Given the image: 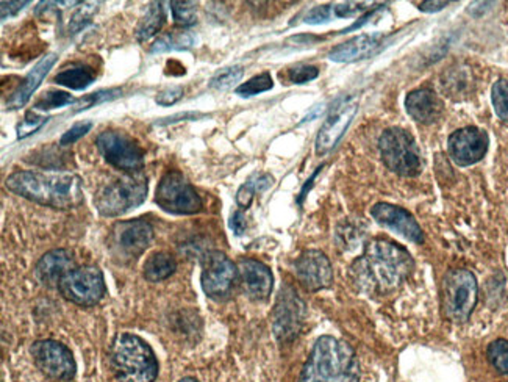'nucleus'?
<instances>
[{"mask_svg": "<svg viewBox=\"0 0 508 382\" xmlns=\"http://www.w3.org/2000/svg\"><path fill=\"white\" fill-rule=\"evenodd\" d=\"M307 307L291 285H283L272 309V331L277 340L292 342L302 331Z\"/></svg>", "mask_w": 508, "mask_h": 382, "instance_id": "obj_11", "label": "nucleus"}, {"mask_svg": "<svg viewBox=\"0 0 508 382\" xmlns=\"http://www.w3.org/2000/svg\"><path fill=\"white\" fill-rule=\"evenodd\" d=\"M379 149L385 166L396 175L415 177L421 173V153L415 138L404 129H386L380 137Z\"/></svg>", "mask_w": 508, "mask_h": 382, "instance_id": "obj_7", "label": "nucleus"}, {"mask_svg": "<svg viewBox=\"0 0 508 382\" xmlns=\"http://www.w3.org/2000/svg\"><path fill=\"white\" fill-rule=\"evenodd\" d=\"M91 129V121H80V122H76L74 126L70 127V129H68V131L63 133V137L60 138L61 146L74 144V143L79 142L80 138L85 137Z\"/></svg>", "mask_w": 508, "mask_h": 382, "instance_id": "obj_40", "label": "nucleus"}, {"mask_svg": "<svg viewBox=\"0 0 508 382\" xmlns=\"http://www.w3.org/2000/svg\"><path fill=\"white\" fill-rule=\"evenodd\" d=\"M272 87H274V82H272V77H270V72H263V74L252 77L250 80L244 82L243 85H239L237 88V94L241 96V98H252V96H257V94L270 91V90H272Z\"/></svg>", "mask_w": 508, "mask_h": 382, "instance_id": "obj_31", "label": "nucleus"}, {"mask_svg": "<svg viewBox=\"0 0 508 382\" xmlns=\"http://www.w3.org/2000/svg\"><path fill=\"white\" fill-rule=\"evenodd\" d=\"M5 186L17 196L58 210L83 202L81 179L68 171H16L6 177Z\"/></svg>", "mask_w": 508, "mask_h": 382, "instance_id": "obj_2", "label": "nucleus"}, {"mask_svg": "<svg viewBox=\"0 0 508 382\" xmlns=\"http://www.w3.org/2000/svg\"><path fill=\"white\" fill-rule=\"evenodd\" d=\"M238 274L244 293L250 300L266 301L274 287V276L265 263L255 259H241L238 262Z\"/></svg>", "mask_w": 508, "mask_h": 382, "instance_id": "obj_19", "label": "nucleus"}, {"mask_svg": "<svg viewBox=\"0 0 508 382\" xmlns=\"http://www.w3.org/2000/svg\"><path fill=\"white\" fill-rule=\"evenodd\" d=\"M120 94V90H102V91H98V93L88 94L85 98H81L80 101H77L76 113L77 111H81V110L91 109L94 105L102 104V102L118 98Z\"/></svg>", "mask_w": 508, "mask_h": 382, "instance_id": "obj_38", "label": "nucleus"}, {"mask_svg": "<svg viewBox=\"0 0 508 382\" xmlns=\"http://www.w3.org/2000/svg\"><path fill=\"white\" fill-rule=\"evenodd\" d=\"M477 296V279L470 270L459 268L446 273L441 285V306L450 322H468L476 307Z\"/></svg>", "mask_w": 508, "mask_h": 382, "instance_id": "obj_6", "label": "nucleus"}, {"mask_svg": "<svg viewBox=\"0 0 508 382\" xmlns=\"http://www.w3.org/2000/svg\"><path fill=\"white\" fill-rule=\"evenodd\" d=\"M72 268H76L72 254L66 249H54L39 259L35 274L39 282L46 287H58L61 279L65 278V274Z\"/></svg>", "mask_w": 508, "mask_h": 382, "instance_id": "obj_22", "label": "nucleus"}, {"mask_svg": "<svg viewBox=\"0 0 508 382\" xmlns=\"http://www.w3.org/2000/svg\"><path fill=\"white\" fill-rule=\"evenodd\" d=\"M294 273L303 289L319 292L333 282V268L329 257L318 249L303 251L294 262Z\"/></svg>", "mask_w": 508, "mask_h": 382, "instance_id": "obj_17", "label": "nucleus"}, {"mask_svg": "<svg viewBox=\"0 0 508 382\" xmlns=\"http://www.w3.org/2000/svg\"><path fill=\"white\" fill-rule=\"evenodd\" d=\"M238 278V267L224 252H206L202 259L200 284L206 296L221 300L232 292Z\"/></svg>", "mask_w": 508, "mask_h": 382, "instance_id": "obj_13", "label": "nucleus"}, {"mask_svg": "<svg viewBox=\"0 0 508 382\" xmlns=\"http://www.w3.org/2000/svg\"><path fill=\"white\" fill-rule=\"evenodd\" d=\"M274 184V177L268 175V173H257V175H252L248 179L246 184L239 186L238 193H237V204L241 210L249 207L252 201H254V196L257 193H261V191H266L270 186Z\"/></svg>", "mask_w": 508, "mask_h": 382, "instance_id": "obj_29", "label": "nucleus"}, {"mask_svg": "<svg viewBox=\"0 0 508 382\" xmlns=\"http://www.w3.org/2000/svg\"><path fill=\"white\" fill-rule=\"evenodd\" d=\"M244 69L241 66H228L217 71L210 80L211 90L215 91H228L243 79Z\"/></svg>", "mask_w": 508, "mask_h": 382, "instance_id": "obj_30", "label": "nucleus"}, {"mask_svg": "<svg viewBox=\"0 0 508 382\" xmlns=\"http://www.w3.org/2000/svg\"><path fill=\"white\" fill-rule=\"evenodd\" d=\"M55 63H57V55L49 54L43 57L37 65L33 66L32 71L24 77V80L19 83L16 91L11 94V98L6 102V107L10 110H17L27 104L33 93L38 90L39 85L46 79V76L49 74Z\"/></svg>", "mask_w": 508, "mask_h": 382, "instance_id": "obj_23", "label": "nucleus"}, {"mask_svg": "<svg viewBox=\"0 0 508 382\" xmlns=\"http://www.w3.org/2000/svg\"><path fill=\"white\" fill-rule=\"evenodd\" d=\"M54 82L61 87L81 91L96 82V72L87 65L66 66L54 77Z\"/></svg>", "mask_w": 508, "mask_h": 382, "instance_id": "obj_25", "label": "nucleus"}, {"mask_svg": "<svg viewBox=\"0 0 508 382\" xmlns=\"http://www.w3.org/2000/svg\"><path fill=\"white\" fill-rule=\"evenodd\" d=\"M182 98H184V88L171 87L163 90L162 93H158L155 102L162 107H171V105L177 104Z\"/></svg>", "mask_w": 508, "mask_h": 382, "instance_id": "obj_42", "label": "nucleus"}, {"mask_svg": "<svg viewBox=\"0 0 508 382\" xmlns=\"http://www.w3.org/2000/svg\"><path fill=\"white\" fill-rule=\"evenodd\" d=\"M196 44L195 33L190 30H173L164 33L160 38L152 44L151 54H164V52H175V50H188Z\"/></svg>", "mask_w": 508, "mask_h": 382, "instance_id": "obj_26", "label": "nucleus"}, {"mask_svg": "<svg viewBox=\"0 0 508 382\" xmlns=\"http://www.w3.org/2000/svg\"><path fill=\"white\" fill-rule=\"evenodd\" d=\"M488 361L499 373L508 375V340H494L488 345Z\"/></svg>", "mask_w": 508, "mask_h": 382, "instance_id": "obj_33", "label": "nucleus"}, {"mask_svg": "<svg viewBox=\"0 0 508 382\" xmlns=\"http://www.w3.org/2000/svg\"><path fill=\"white\" fill-rule=\"evenodd\" d=\"M365 10H366V4H357V2L336 4L333 5V17H352Z\"/></svg>", "mask_w": 508, "mask_h": 382, "instance_id": "obj_43", "label": "nucleus"}, {"mask_svg": "<svg viewBox=\"0 0 508 382\" xmlns=\"http://www.w3.org/2000/svg\"><path fill=\"white\" fill-rule=\"evenodd\" d=\"M332 17H333V5H319L314 6L313 10H310L303 21L307 22V24L318 26V24H324V22L330 21Z\"/></svg>", "mask_w": 508, "mask_h": 382, "instance_id": "obj_41", "label": "nucleus"}, {"mask_svg": "<svg viewBox=\"0 0 508 382\" xmlns=\"http://www.w3.org/2000/svg\"><path fill=\"white\" fill-rule=\"evenodd\" d=\"M488 144L490 138L487 132L479 127H463L449 137V155L459 166H471L485 157Z\"/></svg>", "mask_w": 508, "mask_h": 382, "instance_id": "obj_16", "label": "nucleus"}, {"mask_svg": "<svg viewBox=\"0 0 508 382\" xmlns=\"http://www.w3.org/2000/svg\"><path fill=\"white\" fill-rule=\"evenodd\" d=\"M371 215L377 223L382 224L388 229L395 230L402 235L408 241H413L417 245L424 243V232L421 226L418 224L415 217L406 208L397 207L388 202H379L371 208Z\"/></svg>", "mask_w": 508, "mask_h": 382, "instance_id": "obj_18", "label": "nucleus"}, {"mask_svg": "<svg viewBox=\"0 0 508 382\" xmlns=\"http://www.w3.org/2000/svg\"><path fill=\"white\" fill-rule=\"evenodd\" d=\"M153 240V228L146 219H130L114 224L111 245L114 251L127 259H136L146 251Z\"/></svg>", "mask_w": 508, "mask_h": 382, "instance_id": "obj_15", "label": "nucleus"}, {"mask_svg": "<svg viewBox=\"0 0 508 382\" xmlns=\"http://www.w3.org/2000/svg\"><path fill=\"white\" fill-rule=\"evenodd\" d=\"M30 5V2H2L0 8H2V19H10V17L16 16L19 11L24 10L26 6Z\"/></svg>", "mask_w": 508, "mask_h": 382, "instance_id": "obj_44", "label": "nucleus"}, {"mask_svg": "<svg viewBox=\"0 0 508 382\" xmlns=\"http://www.w3.org/2000/svg\"><path fill=\"white\" fill-rule=\"evenodd\" d=\"M164 24V8L162 2H152L147 6L146 15L141 17L136 27L135 37L140 43H146L147 39L155 37Z\"/></svg>", "mask_w": 508, "mask_h": 382, "instance_id": "obj_28", "label": "nucleus"}, {"mask_svg": "<svg viewBox=\"0 0 508 382\" xmlns=\"http://www.w3.org/2000/svg\"><path fill=\"white\" fill-rule=\"evenodd\" d=\"M449 5V2H424L419 6V10L426 11V13H435V11L443 10Z\"/></svg>", "mask_w": 508, "mask_h": 382, "instance_id": "obj_47", "label": "nucleus"}, {"mask_svg": "<svg viewBox=\"0 0 508 382\" xmlns=\"http://www.w3.org/2000/svg\"><path fill=\"white\" fill-rule=\"evenodd\" d=\"M48 121H49L48 116L37 115L35 111H27V115L24 116V120L17 124V138L24 140V138L37 133Z\"/></svg>", "mask_w": 508, "mask_h": 382, "instance_id": "obj_37", "label": "nucleus"}, {"mask_svg": "<svg viewBox=\"0 0 508 382\" xmlns=\"http://www.w3.org/2000/svg\"><path fill=\"white\" fill-rule=\"evenodd\" d=\"M76 99L66 91H48L37 101L35 109L37 110H54L61 109L65 105L76 104Z\"/></svg>", "mask_w": 508, "mask_h": 382, "instance_id": "obj_35", "label": "nucleus"}, {"mask_svg": "<svg viewBox=\"0 0 508 382\" xmlns=\"http://www.w3.org/2000/svg\"><path fill=\"white\" fill-rule=\"evenodd\" d=\"M230 228H232L233 232L237 235H241L244 230H246L248 223H246V217H244L243 210L233 213L232 219H230Z\"/></svg>", "mask_w": 508, "mask_h": 382, "instance_id": "obj_45", "label": "nucleus"}, {"mask_svg": "<svg viewBox=\"0 0 508 382\" xmlns=\"http://www.w3.org/2000/svg\"><path fill=\"white\" fill-rule=\"evenodd\" d=\"M321 113H323V105H316V107H314L313 109V111H310L309 115L303 118L302 122H307V121H312L313 120V118H316V116L321 115Z\"/></svg>", "mask_w": 508, "mask_h": 382, "instance_id": "obj_48", "label": "nucleus"}, {"mask_svg": "<svg viewBox=\"0 0 508 382\" xmlns=\"http://www.w3.org/2000/svg\"><path fill=\"white\" fill-rule=\"evenodd\" d=\"M407 113L413 120L429 126L435 124L443 116L444 104L439 94L429 88H419L408 93L406 98Z\"/></svg>", "mask_w": 508, "mask_h": 382, "instance_id": "obj_20", "label": "nucleus"}, {"mask_svg": "<svg viewBox=\"0 0 508 382\" xmlns=\"http://www.w3.org/2000/svg\"><path fill=\"white\" fill-rule=\"evenodd\" d=\"M177 270V263L168 252H153L144 263V278L149 282H162L171 278Z\"/></svg>", "mask_w": 508, "mask_h": 382, "instance_id": "obj_27", "label": "nucleus"}, {"mask_svg": "<svg viewBox=\"0 0 508 382\" xmlns=\"http://www.w3.org/2000/svg\"><path fill=\"white\" fill-rule=\"evenodd\" d=\"M360 362L351 345L332 335L316 340L298 382H360Z\"/></svg>", "mask_w": 508, "mask_h": 382, "instance_id": "obj_3", "label": "nucleus"}, {"mask_svg": "<svg viewBox=\"0 0 508 382\" xmlns=\"http://www.w3.org/2000/svg\"><path fill=\"white\" fill-rule=\"evenodd\" d=\"M61 295L77 306L92 307L107 293V285L101 268L94 265L72 268L58 284Z\"/></svg>", "mask_w": 508, "mask_h": 382, "instance_id": "obj_9", "label": "nucleus"}, {"mask_svg": "<svg viewBox=\"0 0 508 382\" xmlns=\"http://www.w3.org/2000/svg\"><path fill=\"white\" fill-rule=\"evenodd\" d=\"M357 99L352 98V96L340 99L332 107L327 120L324 121V124L319 129L318 137H316V143H314L318 155H325V154L330 153L332 149L335 148L343 135L346 133L349 126H351L352 121L357 115Z\"/></svg>", "mask_w": 508, "mask_h": 382, "instance_id": "obj_14", "label": "nucleus"}, {"mask_svg": "<svg viewBox=\"0 0 508 382\" xmlns=\"http://www.w3.org/2000/svg\"><path fill=\"white\" fill-rule=\"evenodd\" d=\"M441 87L449 98L463 99L472 91L474 77L465 66H455L444 72L441 77Z\"/></svg>", "mask_w": 508, "mask_h": 382, "instance_id": "obj_24", "label": "nucleus"}, {"mask_svg": "<svg viewBox=\"0 0 508 382\" xmlns=\"http://www.w3.org/2000/svg\"><path fill=\"white\" fill-rule=\"evenodd\" d=\"M492 101L496 115L503 121H508V80L499 79L492 85Z\"/></svg>", "mask_w": 508, "mask_h": 382, "instance_id": "obj_34", "label": "nucleus"}, {"mask_svg": "<svg viewBox=\"0 0 508 382\" xmlns=\"http://www.w3.org/2000/svg\"><path fill=\"white\" fill-rule=\"evenodd\" d=\"M382 46V35L363 33L349 39L346 43L338 44L329 52V58L336 63H354V61L369 58Z\"/></svg>", "mask_w": 508, "mask_h": 382, "instance_id": "obj_21", "label": "nucleus"}, {"mask_svg": "<svg viewBox=\"0 0 508 382\" xmlns=\"http://www.w3.org/2000/svg\"><path fill=\"white\" fill-rule=\"evenodd\" d=\"M110 364L120 382H153L160 370L151 345L132 333H121L114 337Z\"/></svg>", "mask_w": 508, "mask_h": 382, "instance_id": "obj_4", "label": "nucleus"}, {"mask_svg": "<svg viewBox=\"0 0 508 382\" xmlns=\"http://www.w3.org/2000/svg\"><path fill=\"white\" fill-rule=\"evenodd\" d=\"M99 4L96 2H87V4H81L80 8L72 15L69 22V33L74 35V33L80 32L81 28L87 27L88 24L91 22L92 16L96 15L98 11Z\"/></svg>", "mask_w": 508, "mask_h": 382, "instance_id": "obj_36", "label": "nucleus"}, {"mask_svg": "<svg viewBox=\"0 0 508 382\" xmlns=\"http://www.w3.org/2000/svg\"><path fill=\"white\" fill-rule=\"evenodd\" d=\"M415 260L404 246L388 239H374L349 268L352 284L366 295H389L406 282Z\"/></svg>", "mask_w": 508, "mask_h": 382, "instance_id": "obj_1", "label": "nucleus"}, {"mask_svg": "<svg viewBox=\"0 0 508 382\" xmlns=\"http://www.w3.org/2000/svg\"><path fill=\"white\" fill-rule=\"evenodd\" d=\"M173 11L174 22L182 28L190 27L196 22V13H197V4L196 2H186V0H174L169 4Z\"/></svg>", "mask_w": 508, "mask_h": 382, "instance_id": "obj_32", "label": "nucleus"}, {"mask_svg": "<svg viewBox=\"0 0 508 382\" xmlns=\"http://www.w3.org/2000/svg\"><path fill=\"white\" fill-rule=\"evenodd\" d=\"M35 366L44 377L54 381H70L76 377L77 364L69 348L57 340H38L30 348Z\"/></svg>", "mask_w": 508, "mask_h": 382, "instance_id": "obj_12", "label": "nucleus"}, {"mask_svg": "<svg viewBox=\"0 0 508 382\" xmlns=\"http://www.w3.org/2000/svg\"><path fill=\"white\" fill-rule=\"evenodd\" d=\"M180 382H199L196 377H184V379H180Z\"/></svg>", "mask_w": 508, "mask_h": 382, "instance_id": "obj_49", "label": "nucleus"}, {"mask_svg": "<svg viewBox=\"0 0 508 382\" xmlns=\"http://www.w3.org/2000/svg\"><path fill=\"white\" fill-rule=\"evenodd\" d=\"M199 113H195V111H186V113H179V115L171 116V118H166L164 121H158L157 124H173V122H177V121H193L200 118Z\"/></svg>", "mask_w": 508, "mask_h": 382, "instance_id": "obj_46", "label": "nucleus"}, {"mask_svg": "<svg viewBox=\"0 0 508 382\" xmlns=\"http://www.w3.org/2000/svg\"><path fill=\"white\" fill-rule=\"evenodd\" d=\"M158 207L173 215H195L202 210V199L180 171L163 175L155 193Z\"/></svg>", "mask_w": 508, "mask_h": 382, "instance_id": "obj_10", "label": "nucleus"}, {"mask_svg": "<svg viewBox=\"0 0 508 382\" xmlns=\"http://www.w3.org/2000/svg\"><path fill=\"white\" fill-rule=\"evenodd\" d=\"M319 76V69L316 66L301 65L294 66L288 71V80L296 85L312 82Z\"/></svg>", "mask_w": 508, "mask_h": 382, "instance_id": "obj_39", "label": "nucleus"}, {"mask_svg": "<svg viewBox=\"0 0 508 382\" xmlns=\"http://www.w3.org/2000/svg\"><path fill=\"white\" fill-rule=\"evenodd\" d=\"M99 153L107 164L127 175H136L144 168L146 153L140 143L129 133L120 131H105L96 140Z\"/></svg>", "mask_w": 508, "mask_h": 382, "instance_id": "obj_8", "label": "nucleus"}, {"mask_svg": "<svg viewBox=\"0 0 508 382\" xmlns=\"http://www.w3.org/2000/svg\"><path fill=\"white\" fill-rule=\"evenodd\" d=\"M147 197V179L141 173L125 175L110 182L99 191L94 199L96 208L102 217H121L132 208L140 207Z\"/></svg>", "mask_w": 508, "mask_h": 382, "instance_id": "obj_5", "label": "nucleus"}]
</instances>
